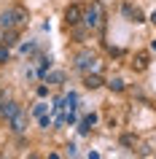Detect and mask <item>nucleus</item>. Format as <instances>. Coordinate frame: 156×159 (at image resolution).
<instances>
[{
    "label": "nucleus",
    "mask_w": 156,
    "mask_h": 159,
    "mask_svg": "<svg viewBox=\"0 0 156 159\" xmlns=\"http://www.w3.org/2000/svg\"><path fill=\"white\" fill-rule=\"evenodd\" d=\"M121 143H124V146H135V138H132V135H124Z\"/></svg>",
    "instance_id": "a211bd4d"
},
{
    "label": "nucleus",
    "mask_w": 156,
    "mask_h": 159,
    "mask_svg": "<svg viewBox=\"0 0 156 159\" xmlns=\"http://www.w3.org/2000/svg\"><path fill=\"white\" fill-rule=\"evenodd\" d=\"M108 86H110L113 92H124V81H121V78H110V81H108Z\"/></svg>",
    "instance_id": "4468645a"
},
{
    "label": "nucleus",
    "mask_w": 156,
    "mask_h": 159,
    "mask_svg": "<svg viewBox=\"0 0 156 159\" xmlns=\"http://www.w3.org/2000/svg\"><path fill=\"white\" fill-rule=\"evenodd\" d=\"M27 19H30V16H27V11H25V8H14V22H16V27H22Z\"/></svg>",
    "instance_id": "9b49d317"
},
{
    "label": "nucleus",
    "mask_w": 156,
    "mask_h": 159,
    "mask_svg": "<svg viewBox=\"0 0 156 159\" xmlns=\"http://www.w3.org/2000/svg\"><path fill=\"white\" fill-rule=\"evenodd\" d=\"M0 62H8V46L0 43Z\"/></svg>",
    "instance_id": "dca6fc26"
},
{
    "label": "nucleus",
    "mask_w": 156,
    "mask_h": 159,
    "mask_svg": "<svg viewBox=\"0 0 156 159\" xmlns=\"http://www.w3.org/2000/svg\"><path fill=\"white\" fill-rule=\"evenodd\" d=\"M94 121H97V116H94V113H89V116L81 121V132H89V127H94Z\"/></svg>",
    "instance_id": "ddd939ff"
},
{
    "label": "nucleus",
    "mask_w": 156,
    "mask_h": 159,
    "mask_svg": "<svg viewBox=\"0 0 156 159\" xmlns=\"http://www.w3.org/2000/svg\"><path fill=\"white\" fill-rule=\"evenodd\" d=\"M81 19H83V8H81V6H75V3H73V6H67V8H65V22L70 27L78 25Z\"/></svg>",
    "instance_id": "7ed1b4c3"
},
{
    "label": "nucleus",
    "mask_w": 156,
    "mask_h": 159,
    "mask_svg": "<svg viewBox=\"0 0 156 159\" xmlns=\"http://www.w3.org/2000/svg\"><path fill=\"white\" fill-rule=\"evenodd\" d=\"M81 22H86V27H91V30L102 27V25H105V8H102V3H91V6H86Z\"/></svg>",
    "instance_id": "f257e3e1"
},
{
    "label": "nucleus",
    "mask_w": 156,
    "mask_h": 159,
    "mask_svg": "<svg viewBox=\"0 0 156 159\" xmlns=\"http://www.w3.org/2000/svg\"><path fill=\"white\" fill-rule=\"evenodd\" d=\"M0 27H3V30H11V27H16V22H14V11H6V14L0 16Z\"/></svg>",
    "instance_id": "1a4fd4ad"
},
{
    "label": "nucleus",
    "mask_w": 156,
    "mask_h": 159,
    "mask_svg": "<svg viewBox=\"0 0 156 159\" xmlns=\"http://www.w3.org/2000/svg\"><path fill=\"white\" fill-rule=\"evenodd\" d=\"M148 67V51H140L135 57V70H145Z\"/></svg>",
    "instance_id": "9d476101"
},
{
    "label": "nucleus",
    "mask_w": 156,
    "mask_h": 159,
    "mask_svg": "<svg viewBox=\"0 0 156 159\" xmlns=\"http://www.w3.org/2000/svg\"><path fill=\"white\" fill-rule=\"evenodd\" d=\"M19 111V102L8 100V102H0V119H11L14 113Z\"/></svg>",
    "instance_id": "423d86ee"
},
{
    "label": "nucleus",
    "mask_w": 156,
    "mask_h": 159,
    "mask_svg": "<svg viewBox=\"0 0 156 159\" xmlns=\"http://www.w3.org/2000/svg\"><path fill=\"white\" fill-rule=\"evenodd\" d=\"M75 67L83 70V73H91V70H97V67H100V62H97V57H94L91 51H81L78 59H75Z\"/></svg>",
    "instance_id": "f03ea898"
},
{
    "label": "nucleus",
    "mask_w": 156,
    "mask_h": 159,
    "mask_svg": "<svg viewBox=\"0 0 156 159\" xmlns=\"http://www.w3.org/2000/svg\"><path fill=\"white\" fill-rule=\"evenodd\" d=\"M33 113H35V116H43V113H46V105H35Z\"/></svg>",
    "instance_id": "f3484780"
},
{
    "label": "nucleus",
    "mask_w": 156,
    "mask_h": 159,
    "mask_svg": "<svg viewBox=\"0 0 156 159\" xmlns=\"http://www.w3.org/2000/svg\"><path fill=\"white\" fill-rule=\"evenodd\" d=\"M124 16H129V22H135V25H140V22H145V14L140 8H135V6H124Z\"/></svg>",
    "instance_id": "39448f33"
},
{
    "label": "nucleus",
    "mask_w": 156,
    "mask_h": 159,
    "mask_svg": "<svg viewBox=\"0 0 156 159\" xmlns=\"http://www.w3.org/2000/svg\"><path fill=\"white\" fill-rule=\"evenodd\" d=\"M46 81H49V84H62V81H65V73H59V70L46 73Z\"/></svg>",
    "instance_id": "f8f14e48"
},
{
    "label": "nucleus",
    "mask_w": 156,
    "mask_h": 159,
    "mask_svg": "<svg viewBox=\"0 0 156 159\" xmlns=\"http://www.w3.org/2000/svg\"><path fill=\"white\" fill-rule=\"evenodd\" d=\"M8 121H11V129H14V132L19 135V132H25V127H27V113H25L22 108H19L16 113H14V116L8 119Z\"/></svg>",
    "instance_id": "20e7f679"
},
{
    "label": "nucleus",
    "mask_w": 156,
    "mask_h": 159,
    "mask_svg": "<svg viewBox=\"0 0 156 159\" xmlns=\"http://www.w3.org/2000/svg\"><path fill=\"white\" fill-rule=\"evenodd\" d=\"M16 41H19V33L14 30V27H11V30H3V38H0V43H3V46H8V49H11Z\"/></svg>",
    "instance_id": "0eeeda50"
},
{
    "label": "nucleus",
    "mask_w": 156,
    "mask_h": 159,
    "mask_svg": "<svg viewBox=\"0 0 156 159\" xmlns=\"http://www.w3.org/2000/svg\"><path fill=\"white\" fill-rule=\"evenodd\" d=\"M151 22H154V25H156V11H154V14H151Z\"/></svg>",
    "instance_id": "6ab92c4d"
},
{
    "label": "nucleus",
    "mask_w": 156,
    "mask_h": 159,
    "mask_svg": "<svg viewBox=\"0 0 156 159\" xmlns=\"http://www.w3.org/2000/svg\"><path fill=\"white\" fill-rule=\"evenodd\" d=\"M83 86H86V89H100V86H102V78H100L97 73H86V78H83Z\"/></svg>",
    "instance_id": "6e6552de"
},
{
    "label": "nucleus",
    "mask_w": 156,
    "mask_h": 159,
    "mask_svg": "<svg viewBox=\"0 0 156 159\" xmlns=\"http://www.w3.org/2000/svg\"><path fill=\"white\" fill-rule=\"evenodd\" d=\"M62 102H65V108H67V111H73V108H75V102H78V97H75V94H67Z\"/></svg>",
    "instance_id": "2eb2a0df"
}]
</instances>
